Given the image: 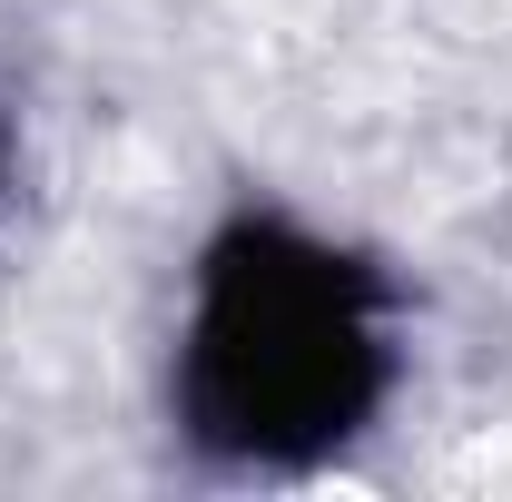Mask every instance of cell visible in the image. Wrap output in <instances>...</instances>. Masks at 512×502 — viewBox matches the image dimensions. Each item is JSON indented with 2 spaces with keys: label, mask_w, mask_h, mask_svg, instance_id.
Returning a JSON list of instances; mask_svg holds the SVG:
<instances>
[{
  "label": "cell",
  "mask_w": 512,
  "mask_h": 502,
  "mask_svg": "<svg viewBox=\"0 0 512 502\" xmlns=\"http://www.w3.org/2000/svg\"><path fill=\"white\" fill-rule=\"evenodd\" d=\"M394 394V286L306 217H227L188 276L168 404L197 453L296 473L365 434Z\"/></svg>",
  "instance_id": "1"
}]
</instances>
